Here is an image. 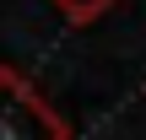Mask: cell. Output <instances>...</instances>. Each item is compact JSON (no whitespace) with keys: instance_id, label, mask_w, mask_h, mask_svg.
I'll return each mask as SVG.
<instances>
[{"instance_id":"1","label":"cell","mask_w":146,"mask_h":140,"mask_svg":"<svg viewBox=\"0 0 146 140\" xmlns=\"http://www.w3.org/2000/svg\"><path fill=\"white\" fill-rule=\"evenodd\" d=\"M0 140H70L65 119L11 65H0Z\"/></svg>"},{"instance_id":"2","label":"cell","mask_w":146,"mask_h":140,"mask_svg":"<svg viewBox=\"0 0 146 140\" xmlns=\"http://www.w3.org/2000/svg\"><path fill=\"white\" fill-rule=\"evenodd\" d=\"M54 5H60V11H65L70 22H98V16H103V11H108L114 0H54Z\"/></svg>"}]
</instances>
